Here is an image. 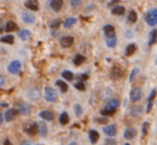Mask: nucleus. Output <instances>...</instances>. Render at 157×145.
Returning <instances> with one entry per match:
<instances>
[{
	"mask_svg": "<svg viewBox=\"0 0 157 145\" xmlns=\"http://www.w3.org/2000/svg\"><path fill=\"white\" fill-rule=\"evenodd\" d=\"M137 13L135 12V11H130L129 12V14H128V17H127V19H128V23H130V24H134V23H136L137 21Z\"/></svg>",
	"mask_w": 157,
	"mask_h": 145,
	"instance_id": "7c9ffc66",
	"label": "nucleus"
},
{
	"mask_svg": "<svg viewBox=\"0 0 157 145\" xmlns=\"http://www.w3.org/2000/svg\"><path fill=\"white\" fill-rule=\"evenodd\" d=\"M152 106H153V104H152V102H149V105H147V112H150V110L152 109Z\"/></svg>",
	"mask_w": 157,
	"mask_h": 145,
	"instance_id": "49530a36",
	"label": "nucleus"
},
{
	"mask_svg": "<svg viewBox=\"0 0 157 145\" xmlns=\"http://www.w3.org/2000/svg\"><path fill=\"white\" fill-rule=\"evenodd\" d=\"M103 130L107 136H109V137H113V136L117 133V127H116V125H108V126L104 127Z\"/></svg>",
	"mask_w": 157,
	"mask_h": 145,
	"instance_id": "f8f14e48",
	"label": "nucleus"
},
{
	"mask_svg": "<svg viewBox=\"0 0 157 145\" xmlns=\"http://www.w3.org/2000/svg\"><path fill=\"white\" fill-rule=\"evenodd\" d=\"M156 63H157V59H156Z\"/></svg>",
	"mask_w": 157,
	"mask_h": 145,
	"instance_id": "864d4df0",
	"label": "nucleus"
},
{
	"mask_svg": "<svg viewBox=\"0 0 157 145\" xmlns=\"http://www.w3.org/2000/svg\"><path fill=\"white\" fill-rule=\"evenodd\" d=\"M59 121H60V124L66 125L68 123V121H70L68 114L66 113V112H62V113H61V115H60V118H59Z\"/></svg>",
	"mask_w": 157,
	"mask_h": 145,
	"instance_id": "c756f323",
	"label": "nucleus"
},
{
	"mask_svg": "<svg viewBox=\"0 0 157 145\" xmlns=\"http://www.w3.org/2000/svg\"><path fill=\"white\" fill-rule=\"evenodd\" d=\"M75 87H76L77 90H79V91H85V89H86L85 83H83L82 81H78V82L75 83Z\"/></svg>",
	"mask_w": 157,
	"mask_h": 145,
	"instance_id": "f704fd0d",
	"label": "nucleus"
},
{
	"mask_svg": "<svg viewBox=\"0 0 157 145\" xmlns=\"http://www.w3.org/2000/svg\"><path fill=\"white\" fill-rule=\"evenodd\" d=\"M62 77H63L64 79H66V80L72 81L73 78H74V75H73V72H70V71H64L62 72Z\"/></svg>",
	"mask_w": 157,
	"mask_h": 145,
	"instance_id": "473e14b6",
	"label": "nucleus"
},
{
	"mask_svg": "<svg viewBox=\"0 0 157 145\" xmlns=\"http://www.w3.org/2000/svg\"><path fill=\"white\" fill-rule=\"evenodd\" d=\"M129 96H130V100H132V102H138L141 98V96H142V91H141L140 87H134V89L130 91Z\"/></svg>",
	"mask_w": 157,
	"mask_h": 145,
	"instance_id": "39448f33",
	"label": "nucleus"
},
{
	"mask_svg": "<svg viewBox=\"0 0 157 145\" xmlns=\"http://www.w3.org/2000/svg\"><path fill=\"white\" fill-rule=\"evenodd\" d=\"M129 113H130V115H132V116H139L141 113H142V108L139 106L132 107V108L130 109Z\"/></svg>",
	"mask_w": 157,
	"mask_h": 145,
	"instance_id": "393cba45",
	"label": "nucleus"
},
{
	"mask_svg": "<svg viewBox=\"0 0 157 145\" xmlns=\"http://www.w3.org/2000/svg\"><path fill=\"white\" fill-rule=\"evenodd\" d=\"M3 145H13V144L10 142V140H8V139H6V141H4V144H3Z\"/></svg>",
	"mask_w": 157,
	"mask_h": 145,
	"instance_id": "de8ad7c7",
	"label": "nucleus"
},
{
	"mask_svg": "<svg viewBox=\"0 0 157 145\" xmlns=\"http://www.w3.org/2000/svg\"><path fill=\"white\" fill-rule=\"evenodd\" d=\"M136 49H137L136 44H129V45L126 47V56H132V54H134Z\"/></svg>",
	"mask_w": 157,
	"mask_h": 145,
	"instance_id": "bb28decb",
	"label": "nucleus"
},
{
	"mask_svg": "<svg viewBox=\"0 0 157 145\" xmlns=\"http://www.w3.org/2000/svg\"><path fill=\"white\" fill-rule=\"evenodd\" d=\"M3 84H4V79H3V77L0 75V87H1Z\"/></svg>",
	"mask_w": 157,
	"mask_h": 145,
	"instance_id": "a18cd8bd",
	"label": "nucleus"
},
{
	"mask_svg": "<svg viewBox=\"0 0 157 145\" xmlns=\"http://www.w3.org/2000/svg\"><path fill=\"white\" fill-rule=\"evenodd\" d=\"M44 97L47 102H55L57 99H58V93L55 89L52 87H45V92H44Z\"/></svg>",
	"mask_w": 157,
	"mask_h": 145,
	"instance_id": "f03ea898",
	"label": "nucleus"
},
{
	"mask_svg": "<svg viewBox=\"0 0 157 145\" xmlns=\"http://www.w3.org/2000/svg\"><path fill=\"white\" fill-rule=\"evenodd\" d=\"M119 107V100L118 99H111L108 105L101 111V115H112L116 112V110Z\"/></svg>",
	"mask_w": 157,
	"mask_h": 145,
	"instance_id": "f257e3e1",
	"label": "nucleus"
},
{
	"mask_svg": "<svg viewBox=\"0 0 157 145\" xmlns=\"http://www.w3.org/2000/svg\"><path fill=\"white\" fill-rule=\"evenodd\" d=\"M4 28H6V29H4L6 31L12 32V31H15V30H17V25L14 23V21H8Z\"/></svg>",
	"mask_w": 157,
	"mask_h": 145,
	"instance_id": "5701e85b",
	"label": "nucleus"
},
{
	"mask_svg": "<svg viewBox=\"0 0 157 145\" xmlns=\"http://www.w3.org/2000/svg\"><path fill=\"white\" fill-rule=\"evenodd\" d=\"M21 19H23L24 23L32 24L34 21V16L30 12H24L23 15H21Z\"/></svg>",
	"mask_w": 157,
	"mask_h": 145,
	"instance_id": "2eb2a0df",
	"label": "nucleus"
},
{
	"mask_svg": "<svg viewBox=\"0 0 157 145\" xmlns=\"http://www.w3.org/2000/svg\"><path fill=\"white\" fill-rule=\"evenodd\" d=\"M17 110L16 109H10V110H8L6 111V122H11V121H13L15 117H16V115H17Z\"/></svg>",
	"mask_w": 157,
	"mask_h": 145,
	"instance_id": "dca6fc26",
	"label": "nucleus"
},
{
	"mask_svg": "<svg viewBox=\"0 0 157 145\" xmlns=\"http://www.w3.org/2000/svg\"><path fill=\"white\" fill-rule=\"evenodd\" d=\"M155 96H156V90H153V91L151 92V94H150V96H149V98H147V100H149L150 102H152V100L155 98Z\"/></svg>",
	"mask_w": 157,
	"mask_h": 145,
	"instance_id": "a19ab883",
	"label": "nucleus"
},
{
	"mask_svg": "<svg viewBox=\"0 0 157 145\" xmlns=\"http://www.w3.org/2000/svg\"><path fill=\"white\" fill-rule=\"evenodd\" d=\"M145 21L151 27L157 26V9H153L147 12V14L145 15Z\"/></svg>",
	"mask_w": 157,
	"mask_h": 145,
	"instance_id": "7ed1b4c3",
	"label": "nucleus"
},
{
	"mask_svg": "<svg viewBox=\"0 0 157 145\" xmlns=\"http://www.w3.org/2000/svg\"><path fill=\"white\" fill-rule=\"evenodd\" d=\"M40 116L45 121H52L54 120V114H52V111H48V110L41 111L40 112Z\"/></svg>",
	"mask_w": 157,
	"mask_h": 145,
	"instance_id": "f3484780",
	"label": "nucleus"
},
{
	"mask_svg": "<svg viewBox=\"0 0 157 145\" xmlns=\"http://www.w3.org/2000/svg\"><path fill=\"white\" fill-rule=\"evenodd\" d=\"M73 43H74V37L70 36V35L63 36L62 39H60V45L64 48L71 47V46L73 45Z\"/></svg>",
	"mask_w": 157,
	"mask_h": 145,
	"instance_id": "6e6552de",
	"label": "nucleus"
},
{
	"mask_svg": "<svg viewBox=\"0 0 157 145\" xmlns=\"http://www.w3.org/2000/svg\"><path fill=\"white\" fill-rule=\"evenodd\" d=\"M149 126H150L149 122H144V123H143V125H142V135H143V136H147V135Z\"/></svg>",
	"mask_w": 157,
	"mask_h": 145,
	"instance_id": "e433bc0d",
	"label": "nucleus"
},
{
	"mask_svg": "<svg viewBox=\"0 0 157 145\" xmlns=\"http://www.w3.org/2000/svg\"><path fill=\"white\" fill-rule=\"evenodd\" d=\"M56 85H57V87H60L61 92H63V93H65V92L67 91V89H68L67 84H66V83L64 82V81H62V80H58V81H56Z\"/></svg>",
	"mask_w": 157,
	"mask_h": 145,
	"instance_id": "c85d7f7f",
	"label": "nucleus"
},
{
	"mask_svg": "<svg viewBox=\"0 0 157 145\" xmlns=\"http://www.w3.org/2000/svg\"><path fill=\"white\" fill-rule=\"evenodd\" d=\"M104 32H105V35L107 36V39H112V37H116V30L112 25H107L104 27Z\"/></svg>",
	"mask_w": 157,
	"mask_h": 145,
	"instance_id": "1a4fd4ad",
	"label": "nucleus"
},
{
	"mask_svg": "<svg viewBox=\"0 0 157 145\" xmlns=\"http://www.w3.org/2000/svg\"><path fill=\"white\" fill-rule=\"evenodd\" d=\"M21 145H35V144L31 141H24L23 143H21Z\"/></svg>",
	"mask_w": 157,
	"mask_h": 145,
	"instance_id": "c03bdc74",
	"label": "nucleus"
},
{
	"mask_svg": "<svg viewBox=\"0 0 157 145\" xmlns=\"http://www.w3.org/2000/svg\"><path fill=\"white\" fill-rule=\"evenodd\" d=\"M37 145H42V144H37Z\"/></svg>",
	"mask_w": 157,
	"mask_h": 145,
	"instance_id": "5fc2aeb1",
	"label": "nucleus"
},
{
	"mask_svg": "<svg viewBox=\"0 0 157 145\" xmlns=\"http://www.w3.org/2000/svg\"><path fill=\"white\" fill-rule=\"evenodd\" d=\"M123 76V69H121L120 66H113L111 69V72H110V77L112 79H119Z\"/></svg>",
	"mask_w": 157,
	"mask_h": 145,
	"instance_id": "423d86ee",
	"label": "nucleus"
},
{
	"mask_svg": "<svg viewBox=\"0 0 157 145\" xmlns=\"http://www.w3.org/2000/svg\"><path fill=\"white\" fill-rule=\"evenodd\" d=\"M0 106H2V107H6V102H3V104H1V105H0Z\"/></svg>",
	"mask_w": 157,
	"mask_h": 145,
	"instance_id": "3c124183",
	"label": "nucleus"
},
{
	"mask_svg": "<svg viewBox=\"0 0 157 145\" xmlns=\"http://www.w3.org/2000/svg\"><path fill=\"white\" fill-rule=\"evenodd\" d=\"M17 112H19V113L23 114V115L29 114L30 112H31V107H30L29 105L21 102V104L18 105V108H17Z\"/></svg>",
	"mask_w": 157,
	"mask_h": 145,
	"instance_id": "9d476101",
	"label": "nucleus"
},
{
	"mask_svg": "<svg viewBox=\"0 0 157 145\" xmlns=\"http://www.w3.org/2000/svg\"><path fill=\"white\" fill-rule=\"evenodd\" d=\"M0 42L2 43H6V44H13L14 43V36L9 34V35H4L0 39Z\"/></svg>",
	"mask_w": 157,
	"mask_h": 145,
	"instance_id": "cd10ccee",
	"label": "nucleus"
},
{
	"mask_svg": "<svg viewBox=\"0 0 157 145\" xmlns=\"http://www.w3.org/2000/svg\"><path fill=\"white\" fill-rule=\"evenodd\" d=\"M139 72V69H134L132 71V72H130V76H129V81L132 82V80H134L135 78H136V76H137V74Z\"/></svg>",
	"mask_w": 157,
	"mask_h": 145,
	"instance_id": "4c0bfd02",
	"label": "nucleus"
},
{
	"mask_svg": "<svg viewBox=\"0 0 157 145\" xmlns=\"http://www.w3.org/2000/svg\"><path fill=\"white\" fill-rule=\"evenodd\" d=\"M28 96H29V98H31L32 100H37L41 97V93H40V91L37 89H31L28 92Z\"/></svg>",
	"mask_w": 157,
	"mask_h": 145,
	"instance_id": "a211bd4d",
	"label": "nucleus"
},
{
	"mask_svg": "<svg viewBox=\"0 0 157 145\" xmlns=\"http://www.w3.org/2000/svg\"><path fill=\"white\" fill-rule=\"evenodd\" d=\"M25 132L29 136H34L37 132V124L36 123H31V124H28L27 126H25L24 128Z\"/></svg>",
	"mask_w": 157,
	"mask_h": 145,
	"instance_id": "0eeeda50",
	"label": "nucleus"
},
{
	"mask_svg": "<svg viewBox=\"0 0 157 145\" xmlns=\"http://www.w3.org/2000/svg\"><path fill=\"white\" fill-rule=\"evenodd\" d=\"M80 2L81 1H77V0H72V1H71V3H72L73 6H80Z\"/></svg>",
	"mask_w": 157,
	"mask_h": 145,
	"instance_id": "79ce46f5",
	"label": "nucleus"
},
{
	"mask_svg": "<svg viewBox=\"0 0 157 145\" xmlns=\"http://www.w3.org/2000/svg\"><path fill=\"white\" fill-rule=\"evenodd\" d=\"M49 6L54 11L59 12V11L61 10V8H62V6H63V1H62V0H52V1L49 2Z\"/></svg>",
	"mask_w": 157,
	"mask_h": 145,
	"instance_id": "ddd939ff",
	"label": "nucleus"
},
{
	"mask_svg": "<svg viewBox=\"0 0 157 145\" xmlns=\"http://www.w3.org/2000/svg\"><path fill=\"white\" fill-rule=\"evenodd\" d=\"M125 13V8L122 6H117L112 9V14L113 15H123Z\"/></svg>",
	"mask_w": 157,
	"mask_h": 145,
	"instance_id": "4be33fe9",
	"label": "nucleus"
},
{
	"mask_svg": "<svg viewBox=\"0 0 157 145\" xmlns=\"http://www.w3.org/2000/svg\"><path fill=\"white\" fill-rule=\"evenodd\" d=\"M157 41V30L156 29H153L150 33V39H149V45H153L155 44Z\"/></svg>",
	"mask_w": 157,
	"mask_h": 145,
	"instance_id": "b1692460",
	"label": "nucleus"
},
{
	"mask_svg": "<svg viewBox=\"0 0 157 145\" xmlns=\"http://www.w3.org/2000/svg\"><path fill=\"white\" fill-rule=\"evenodd\" d=\"M25 6L31 11L39 10V3H37V1H35V0H28V1H26Z\"/></svg>",
	"mask_w": 157,
	"mask_h": 145,
	"instance_id": "4468645a",
	"label": "nucleus"
},
{
	"mask_svg": "<svg viewBox=\"0 0 157 145\" xmlns=\"http://www.w3.org/2000/svg\"><path fill=\"white\" fill-rule=\"evenodd\" d=\"M76 21H77V19L75 18V17H70V18H67L64 21V28H70L71 26L76 24Z\"/></svg>",
	"mask_w": 157,
	"mask_h": 145,
	"instance_id": "2f4dec72",
	"label": "nucleus"
},
{
	"mask_svg": "<svg viewBox=\"0 0 157 145\" xmlns=\"http://www.w3.org/2000/svg\"><path fill=\"white\" fill-rule=\"evenodd\" d=\"M30 35H31V32H30L29 30H27V29L21 30V31L18 32V36L21 37L23 41H27V39H29Z\"/></svg>",
	"mask_w": 157,
	"mask_h": 145,
	"instance_id": "412c9836",
	"label": "nucleus"
},
{
	"mask_svg": "<svg viewBox=\"0 0 157 145\" xmlns=\"http://www.w3.org/2000/svg\"><path fill=\"white\" fill-rule=\"evenodd\" d=\"M106 43H107V45L109 46V47H114L117 44V37H112V39H107V41H106Z\"/></svg>",
	"mask_w": 157,
	"mask_h": 145,
	"instance_id": "72a5a7b5",
	"label": "nucleus"
},
{
	"mask_svg": "<svg viewBox=\"0 0 157 145\" xmlns=\"http://www.w3.org/2000/svg\"><path fill=\"white\" fill-rule=\"evenodd\" d=\"M136 135H137L136 129H135V128H127L125 130V132H124V138H125V139L130 140V139H132L134 137H136Z\"/></svg>",
	"mask_w": 157,
	"mask_h": 145,
	"instance_id": "6ab92c4d",
	"label": "nucleus"
},
{
	"mask_svg": "<svg viewBox=\"0 0 157 145\" xmlns=\"http://www.w3.org/2000/svg\"><path fill=\"white\" fill-rule=\"evenodd\" d=\"M105 145H117V141L114 139H106Z\"/></svg>",
	"mask_w": 157,
	"mask_h": 145,
	"instance_id": "ea45409f",
	"label": "nucleus"
},
{
	"mask_svg": "<svg viewBox=\"0 0 157 145\" xmlns=\"http://www.w3.org/2000/svg\"><path fill=\"white\" fill-rule=\"evenodd\" d=\"M2 122H3V116H2V114L0 113V125L2 124Z\"/></svg>",
	"mask_w": 157,
	"mask_h": 145,
	"instance_id": "8fccbe9b",
	"label": "nucleus"
},
{
	"mask_svg": "<svg viewBox=\"0 0 157 145\" xmlns=\"http://www.w3.org/2000/svg\"><path fill=\"white\" fill-rule=\"evenodd\" d=\"M21 69V62L18 60H15V61H12V62L9 64L8 66V71L11 72V74H18Z\"/></svg>",
	"mask_w": 157,
	"mask_h": 145,
	"instance_id": "20e7f679",
	"label": "nucleus"
},
{
	"mask_svg": "<svg viewBox=\"0 0 157 145\" xmlns=\"http://www.w3.org/2000/svg\"><path fill=\"white\" fill-rule=\"evenodd\" d=\"M125 145H130V144H125Z\"/></svg>",
	"mask_w": 157,
	"mask_h": 145,
	"instance_id": "603ef678",
	"label": "nucleus"
},
{
	"mask_svg": "<svg viewBox=\"0 0 157 145\" xmlns=\"http://www.w3.org/2000/svg\"><path fill=\"white\" fill-rule=\"evenodd\" d=\"M85 61H86V58L82 56V54H77L74 58V64L75 65H80V64H82Z\"/></svg>",
	"mask_w": 157,
	"mask_h": 145,
	"instance_id": "a878e982",
	"label": "nucleus"
},
{
	"mask_svg": "<svg viewBox=\"0 0 157 145\" xmlns=\"http://www.w3.org/2000/svg\"><path fill=\"white\" fill-rule=\"evenodd\" d=\"M60 24H61L60 19H55V20L50 24V27H52V29H56V28H58L59 26H60Z\"/></svg>",
	"mask_w": 157,
	"mask_h": 145,
	"instance_id": "58836bf2",
	"label": "nucleus"
},
{
	"mask_svg": "<svg viewBox=\"0 0 157 145\" xmlns=\"http://www.w3.org/2000/svg\"><path fill=\"white\" fill-rule=\"evenodd\" d=\"M97 123H99V124H104V123L107 122V118H96Z\"/></svg>",
	"mask_w": 157,
	"mask_h": 145,
	"instance_id": "37998d69",
	"label": "nucleus"
},
{
	"mask_svg": "<svg viewBox=\"0 0 157 145\" xmlns=\"http://www.w3.org/2000/svg\"><path fill=\"white\" fill-rule=\"evenodd\" d=\"M81 79H82V80H87V79H88V75H82V76H81Z\"/></svg>",
	"mask_w": 157,
	"mask_h": 145,
	"instance_id": "09e8293b",
	"label": "nucleus"
},
{
	"mask_svg": "<svg viewBox=\"0 0 157 145\" xmlns=\"http://www.w3.org/2000/svg\"><path fill=\"white\" fill-rule=\"evenodd\" d=\"M89 138H90V141H91V143H96V142L98 141V139H99V133L97 132L96 130L92 129V130L89 131Z\"/></svg>",
	"mask_w": 157,
	"mask_h": 145,
	"instance_id": "aec40b11",
	"label": "nucleus"
},
{
	"mask_svg": "<svg viewBox=\"0 0 157 145\" xmlns=\"http://www.w3.org/2000/svg\"><path fill=\"white\" fill-rule=\"evenodd\" d=\"M74 110H75V113H76V115H77V116H80L81 114H82V108H81L80 105H78V104L75 105Z\"/></svg>",
	"mask_w": 157,
	"mask_h": 145,
	"instance_id": "c9c22d12",
	"label": "nucleus"
},
{
	"mask_svg": "<svg viewBox=\"0 0 157 145\" xmlns=\"http://www.w3.org/2000/svg\"><path fill=\"white\" fill-rule=\"evenodd\" d=\"M37 132L40 133L41 137H46L47 136V125L45 124L44 122H40L37 124Z\"/></svg>",
	"mask_w": 157,
	"mask_h": 145,
	"instance_id": "9b49d317",
	"label": "nucleus"
}]
</instances>
